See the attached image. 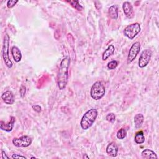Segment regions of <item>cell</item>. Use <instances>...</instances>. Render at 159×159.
<instances>
[{"label":"cell","mask_w":159,"mask_h":159,"mask_svg":"<svg viewBox=\"0 0 159 159\" xmlns=\"http://www.w3.org/2000/svg\"><path fill=\"white\" fill-rule=\"evenodd\" d=\"M2 158L3 159H9L10 158V157L6 155V153H5V151L2 150Z\"/></svg>","instance_id":"27"},{"label":"cell","mask_w":159,"mask_h":159,"mask_svg":"<svg viewBox=\"0 0 159 159\" xmlns=\"http://www.w3.org/2000/svg\"><path fill=\"white\" fill-rule=\"evenodd\" d=\"M118 63L119 62L117 60H112L108 63L107 67L110 70H114L118 67Z\"/></svg>","instance_id":"21"},{"label":"cell","mask_w":159,"mask_h":159,"mask_svg":"<svg viewBox=\"0 0 159 159\" xmlns=\"http://www.w3.org/2000/svg\"><path fill=\"white\" fill-rule=\"evenodd\" d=\"M152 54V52L149 49H145L142 51L138 62V65L140 68H144L148 64L151 59Z\"/></svg>","instance_id":"7"},{"label":"cell","mask_w":159,"mask_h":159,"mask_svg":"<svg viewBox=\"0 0 159 159\" xmlns=\"http://www.w3.org/2000/svg\"><path fill=\"white\" fill-rule=\"evenodd\" d=\"M118 147L115 142L110 143L106 147V153L112 157H116L118 155Z\"/></svg>","instance_id":"11"},{"label":"cell","mask_w":159,"mask_h":159,"mask_svg":"<svg viewBox=\"0 0 159 159\" xmlns=\"http://www.w3.org/2000/svg\"><path fill=\"white\" fill-rule=\"evenodd\" d=\"M13 144L17 147H28L32 144V139L28 135H23L13 139Z\"/></svg>","instance_id":"6"},{"label":"cell","mask_w":159,"mask_h":159,"mask_svg":"<svg viewBox=\"0 0 159 159\" xmlns=\"http://www.w3.org/2000/svg\"><path fill=\"white\" fill-rule=\"evenodd\" d=\"M9 45H10V36L9 35L6 33L4 36L3 40V45L2 48V56L5 63V65L7 66L8 68H12L13 64L12 61L10 58L9 56Z\"/></svg>","instance_id":"4"},{"label":"cell","mask_w":159,"mask_h":159,"mask_svg":"<svg viewBox=\"0 0 159 159\" xmlns=\"http://www.w3.org/2000/svg\"><path fill=\"white\" fill-rule=\"evenodd\" d=\"M12 158H24V159H26L27 158L25 157V156H23V155H18V154H13L12 155Z\"/></svg>","instance_id":"26"},{"label":"cell","mask_w":159,"mask_h":159,"mask_svg":"<svg viewBox=\"0 0 159 159\" xmlns=\"http://www.w3.org/2000/svg\"><path fill=\"white\" fill-rule=\"evenodd\" d=\"M127 135V132L126 131L125 129L124 128H122L121 129H119L118 132H117V134H116V137L118 139H124Z\"/></svg>","instance_id":"19"},{"label":"cell","mask_w":159,"mask_h":159,"mask_svg":"<svg viewBox=\"0 0 159 159\" xmlns=\"http://www.w3.org/2000/svg\"><path fill=\"white\" fill-rule=\"evenodd\" d=\"M31 158H36V157H32Z\"/></svg>","instance_id":"29"},{"label":"cell","mask_w":159,"mask_h":159,"mask_svg":"<svg viewBox=\"0 0 159 159\" xmlns=\"http://www.w3.org/2000/svg\"><path fill=\"white\" fill-rule=\"evenodd\" d=\"M115 47L113 45H110L104 52L102 57L103 60H106L111 55H113L114 52Z\"/></svg>","instance_id":"17"},{"label":"cell","mask_w":159,"mask_h":159,"mask_svg":"<svg viewBox=\"0 0 159 159\" xmlns=\"http://www.w3.org/2000/svg\"><path fill=\"white\" fill-rule=\"evenodd\" d=\"M141 29L140 24L137 23L127 26L124 30V34L128 39L132 40L140 32Z\"/></svg>","instance_id":"5"},{"label":"cell","mask_w":159,"mask_h":159,"mask_svg":"<svg viewBox=\"0 0 159 159\" xmlns=\"http://www.w3.org/2000/svg\"><path fill=\"white\" fill-rule=\"evenodd\" d=\"M109 16L113 19L116 20L118 18V5H113L109 8Z\"/></svg>","instance_id":"15"},{"label":"cell","mask_w":159,"mask_h":159,"mask_svg":"<svg viewBox=\"0 0 159 159\" xmlns=\"http://www.w3.org/2000/svg\"><path fill=\"white\" fill-rule=\"evenodd\" d=\"M19 93H20V95L22 98H23L26 93V88L25 86L24 85H21L20 90H19Z\"/></svg>","instance_id":"24"},{"label":"cell","mask_w":159,"mask_h":159,"mask_svg":"<svg viewBox=\"0 0 159 159\" xmlns=\"http://www.w3.org/2000/svg\"><path fill=\"white\" fill-rule=\"evenodd\" d=\"M140 50V44L139 42H135L131 47L127 56V64L132 62L139 54Z\"/></svg>","instance_id":"8"},{"label":"cell","mask_w":159,"mask_h":159,"mask_svg":"<svg viewBox=\"0 0 159 159\" xmlns=\"http://www.w3.org/2000/svg\"><path fill=\"white\" fill-rule=\"evenodd\" d=\"M106 119L110 122H111V123H114L116 121V115L111 113H109L106 117Z\"/></svg>","instance_id":"22"},{"label":"cell","mask_w":159,"mask_h":159,"mask_svg":"<svg viewBox=\"0 0 159 159\" xmlns=\"http://www.w3.org/2000/svg\"><path fill=\"white\" fill-rule=\"evenodd\" d=\"M83 158H89V157L88 156H87V154H85L84 155V157H83Z\"/></svg>","instance_id":"28"},{"label":"cell","mask_w":159,"mask_h":159,"mask_svg":"<svg viewBox=\"0 0 159 159\" xmlns=\"http://www.w3.org/2000/svg\"><path fill=\"white\" fill-rule=\"evenodd\" d=\"M68 2L70 3L73 8H75L76 10L78 11H81L83 9V7L79 4V2L78 1H70Z\"/></svg>","instance_id":"20"},{"label":"cell","mask_w":159,"mask_h":159,"mask_svg":"<svg viewBox=\"0 0 159 159\" xmlns=\"http://www.w3.org/2000/svg\"><path fill=\"white\" fill-rule=\"evenodd\" d=\"M11 54L16 62H19L22 59V53L18 47L13 46L11 49Z\"/></svg>","instance_id":"13"},{"label":"cell","mask_w":159,"mask_h":159,"mask_svg":"<svg viewBox=\"0 0 159 159\" xmlns=\"http://www.w3.org/2000/svg\"><path fill=\"white\" fill-rule=\"evenodd\" d=\"M98 116V111L97 109L92 108L88 110L82 117L80 126L84 130H87L92 126Z\"/></svg>","instance_id":"2"},{"label":"cell","mask_w":159,"mask_h":159,"mask_svg":"<svg viewBox=\"0 0 159 159\" xmlns=\"http://www.w3.org/2000/svg\"><path fill=\"white\" fill-rule=\"evenodd\" d=\"M141 155L144 158H154V159L158 158L157 154L150 149H144L142 152Z\"/></svg>","instance_id":"14"},{"label":"cell","mask_w":159,"mask_h":159,"mask_svg":"<svg viewBox=\"0 0 159 159\" xmlns=\"http://www.w3.org/2000/svg\"><path fill=\"white\" fill-rule=\"evenodd\" d=\"M32 109H33L36 112H37V113H41V112L42 111V108H41V107L39 105H33V106H32Z\"/></svg>","instance_id":"25"},{"label":"cell","mask_w":159,"mask_h":159,"mask_svg":"<svg viewBox=\"0 0 159 159\" xmlns=\"http://www.w3.org/2000/svg\"><path fill=\"white\" fill-rule=\"evenodd\" d=\"M70 63V58L66 57L60 62L59 70L57 75V84L60 90L66 88L68 79V68Z\"/></svg>","instance_id":"1"},{"label":"cell","mask_w":159,"mask_h":159,"mask_svg":"<svg viewBox=\"0 0 159 159\" xmlns=\"http://www.w3.org/2000/svg\"><path fill=\"white\" fill-rule=\"evenodd\" d=\"M144 121V116H143V114L139 113L135 115L134 118V124L136 128H140Z\"/></svg>","instance_id":"16"},{"label":"cell","mask_w":159,"mask_h":159,"mask_svg":"<svg viewBox=\"0 0 159 159\" xmlns=\"http://www.w3.org/2000/svg\"><path fill=\"white\" fill-rule=\"evenodd\" d=\"M15 122L16 118L13 116L11 117L10 121L8 123H5L4 121H0V129L6 132H11L13 129Z\"/></svg>","instance_id":"10"},{"label":"cell","mask_w":159,"mask_h":159,"mask_svg":"<svg viewBox=\"0 0 159 159\" xmlns=\"http://www.w3.org/2000/svg\"><path fill=\"white\" fill-rule=\"evenodd\" d=\"M105 93L106 89L101 82H97L92 85L90 90V95L93 99L100 100L105 96Z\"/></svg>","instance_id":"3"},{"label":"cell","mask_w":159,"mask_h":159,"mask_svg":"<svg viewBox=\"0 0 159 159\" xmlns=\"http://www.w3.org/2000/svg\"><path fill=\"white\" fill-rule=\"evenodd\" d=\"M122 8L124 11V13L126 15V16L129 19H132L134 17V11L133 10V7L131 3L128 2H125L123 3Z\"/></svg>","instance_id":"9"},{"label":"cell","mask_w":159,"mask_h":159,"mask_svg":"<svg viewBox=\"0 0 159 159\" xmlns=\"http://www.w3.org/2000/svg\"><path fill=\"white\" fill-rule=\"evenodd\" d=\"M18 3V1H15V0H10L7 3V6L8 8L11 9L13 8L17 3Z\"/></svg>","instance_id":"23"},{"label":"cell","mask_w":159,"mask_h":159,"mask_svg":"<svg viewBox=\"0 0 159 159\" xmlns=\"http://www.w3.org/2000/svg\"><path fill=\"white\" fill-rule=\"evenodd\" d=\"M2 98L3 101L7 105H13L15 103V97L13 93L11 91H7L5 92L2 96Z\"/></svg>","instance_id":"12"},{"label":"cell","mask_w":159,"mask_h":159,"mask_svg":"<svg viewBox=\"0 0 159 159\" xmlns=\"http://www.w3.org/2000/svg\"><path fill=\"white\" fill-rule=\"evenodd\" d=\"M134 140L136 144H143L145 142V137L143 132L140 131L137 132L135 135Z\"/></svg>","instance_id":"18"}]
</instances>
